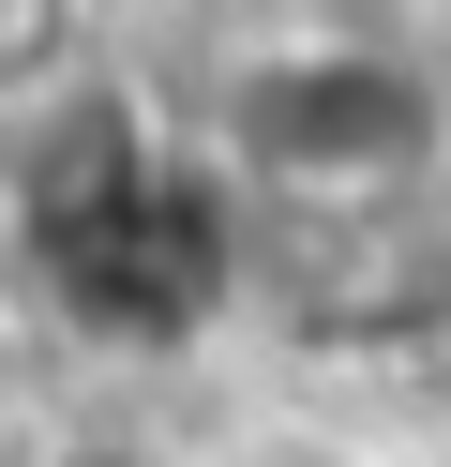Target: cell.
Wrapping results in <instances>:
<instances>
[{"instance_id": "3", "label": "cell", "mask_w": 451, "mask_h": 467, "mask_svg": "<svg viewBox=\"0 0 451 467\" xmlns=\"http://www.w3.org/2000/svg\"><path fill=\"white\" fill-rule=\"evenodd\" d=\"M301 16H331V31H361V46H391V61H421L451 91V0H301Z\"/></svg>"}, {"instance_id": "1", "label": "cell", "mask_w": 451, "mask_h": 467, "mask_svg": "<svg viewBox=\"0 0 451 467\" xmlns=\"http://www.w3.org/2000/svg\"><path fill=\"white\" fill-rule=\"evenodd\" d=\"M210 166L256 196H301V212H376L451 166V91L331 16H286L271 46L210 76Z\"/></svg>"}, {"instance_id": "2", "label": "cell", "mask_w": 451, "mask_h": 467, "mask_svg": "<svg viewBox=\"0 0 451 467\" xmlns=\"http://www.w3.org/2000/svg\"><path fill=\"white\" fill-rule=\"evenodd\" d=\"M166 467H391V452L346 407H210V422H180Z\"/></svg>"}]
</instances>
